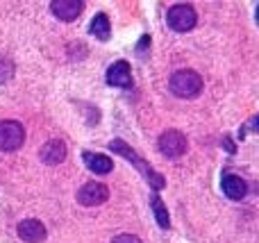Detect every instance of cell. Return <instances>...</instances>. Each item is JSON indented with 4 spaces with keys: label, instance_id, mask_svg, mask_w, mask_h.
<instances>
[{
    "label": "cell",
    "instance_id": "obj_1",
    "mask_svg": "<svg viewBox=\"0 0 259 243\" xmlns=\"http://www.w3.org/2000/svg\"><path fill=\"white\" fill-rule=\"evenodd\" d=\"M109 150H112V153H116V155H121V157H125L127 162H132L134 166H137V171L143 175V180H146L148 184H150V189H155V191L164 189V184H166L164 175H159V173H157L155 168H152L150 164L146 162V159L139 157L137 150L130 148V145H127L123 139H114V141H109Z\"/></svg>",
    "mask_w": 259,
    "mask_h": 243
},
{
    "label": "cell",
    "instance_id": "obj_2",
    "mask_svg": "<svg viewBox=\"0 0 259 243\" xmlns=\"http://www.w3.org/2000/svg\"><path fill=\"white\" fill-rule=\"evenodd\" d=\"M168 86L178 98H196L202 91V77L191 68H182L170 75Z\"/></svg>",
    "mask_w": 259,
    "mask_h": 243
},
{
    "label": "cell",
    "instance_id": "obj_3",
    "mask_svg": "<svg viewBox=\"0 0 259 243\" xmlns=\"http://www.w3.org/2000/svg\"><path fill=\"white\" fill-rule=\"evenodd\" d=\"M166 21H168V27L175 32H189L193 25H196L198 16H196V9L191 5H184V3H178L168 9L166 14Z\"/></svg>",
    "mask_w": 259,
    "mask_h": 243
},
{
    "label": "cell",
    "instance_id": "obj_4",
    "mask_svg": "<svg viewBox=\"0 0 259 243\" xmlns=\"http://www.w3.org/2000/svg\"><path fill=\"white\" fill-rule=\"evenodd\" d=\"M25 141V130L18 121H3L0 123V150L12 153L18 150Z\"/></svg>",
    "mask_w": 259,
    "mask_h": 243
},
{
    "label": "cell",
    "instance_id": "obj_5",
    "mask_svg": "<svg viewBox=\"0 0 259 243\" xmlns=\"http://www.w3.org/2000/svg\"><path fill=\"white\" fill-rule=\"evenodd\" d=\"M159 153L168 159H178L187 153V136L180 130H166L164 134L159 136Z\"/></svg>",
    "mask_w": 259,
    "mask_h": 243
},
{
    "label": "cell",
    "instance_id": "obj_6",
    "mask_svg": "<svg viewBox=\"0 0 259 243\" xmlns=\"http://www.w3.org/2000/svg\"><path fill=\"white\" fill-rule=\"evenodd\" d=\"M109 198V189L100 182H87L80 191H77V203L84 205V207H96V205H103Z\"/></svg>",
    "mask_w": 259,
    "mask_h": 243
},
{
    "label": "cell",
    "instance_id": "obj_7",
    "mask_svg": "<svg viewBox=\"0 0 259 243\" xmlns=\"http://www.w3.org/2000/svg\"><path fill=\"white\" fill-rule=\"evenodd\" d=\"M66 143H64L62 139H50L48 143L41 145L39 150V157L44 164H48V166H57V164H62L64 159H66Z\"/></svg>",
    "mask_w": 259,
    "mask_h": 243
},
{
    "label": "cell",
    "instance_id": "obj_8",
    "mask_svg": "<svg viewBox=\"0 0 259 243\" xmlns=\"http://www.w3.org/2000/svg\"><path fill=\"white\" fill-rule=\"evenodd\" d=\"M50 12L59 21H75L84 12V3L82 0H55V3H50Z\"/></svg>",
    "mask_w": 259,
    "mask_h": 243
},
{
    "label": "cell",
    "instance_id": "obj_9",
    "mask_svg": "<svg viewBox=\"0 0 259 243\" xmlns=\"http://www.w3.org/2000/svg\"><path fill=\"white\" fill-rule=\"evenodd\" d=\"M16 232L25 243H41L46 239V225L41 221H36V218H25V221H21Z\"/></svg>",
    "mask_w": 259,
    "mask_h": 243
},
{
    "label": "cell",
    "instance_id": "obj_10",
    "mask_svg": "<svg viewBox=\"0 0 259 243\" xmlns=\"http://www.w3.org/2000/svg\"><path fill=\"white\" fill-rule=\"evenodd\" d=\"M107 82L112 86H130L132 84V71L125 59H118L107 68Z\"/></svg>",
    "mask_w": 259,
    "mask_h": 243
},
{
    "label": "cell",
    "instance_id": "obj_11",
    "mask_svg": "<svg viewBox=\"0 0 259 243\" xmlns=\"http://www.w3.org/2000/svg\"><path fill=\"white\" fill-rule=\"evenodd\" d=\"M221 186H223V193L228 196L230 200H243L246 198V193H248L246 180H241L239 175H232V173H225Z\"/></svg>",
    "mask_w": 259,
    "mask_h": 243
},
{
    "label": "cell",
    "instance_id": "obj_12",
    "mask_svg": "<svg viewBox=\"0 0 259 243\" xmlns=\"http://www.w3.org/2000/svg\"><path fill=\"white\" fill-rule=\"evenodd\" d=\"M82 159H84L87 168L98 173V175H107V173L114 168V162L107 157V155H96V153H89V150H87V153L82 155Z\"/></svg>",
    "mask_w": 259,
    "mask_h": 243
},
{
    "label": "cell",
    "instance_id": "obj_13",
    "mask_svg": "<svg viewBox=\"0 0 259 243\" xmlns=\"http://www.w3.org/2000/svg\"><path fill=\"white\" fill-rule=\"evenodd\" d=\"M89 32L96 36V39L107 41V39H109V34H112V27H109V18H107V14H96L94 21H91Z\"/></svg>",
    "mask_w": 259,
    "mask_h": 243
},
{
    "label": "cell",
    "instance_id": "obj_14",
    "mask_svg": "<svg viewBox=\"0 0 259 243\" xmlns=\"http://www.w3.org/2000/svg\"><path fill=\"white\" fill-rule=\"evenodd\" d=\"M150 205H152V214H155V218H157V225H159L161 230H168L170 218H168V209H166L164 200H161L159 196H155V198L150 200Z\"/></svg>",
    "mask_w": 259,
    "mask_h": 243
},
{
    "label": "cell",
    "instance_id": "obj_15",
    "mask_svg": "<svg viewBox=\"0 0 259 243\" xmlns=\"http://www.w3.org/2000/svg\"><path fill=\"white\" fill-rule=\"evenodd\" d=\"M14 77V62L7 57H0V84L9 82Z\"/></svg>",
    "mask_w": 259,
    "mask_h": 243
},
{
    "label": "cell",
    "instance_id": "obj_16",
    "mask_svg": "<svg viewBox=\"0 0 259 243\" xmlns=\"http://www.w3.org/2000/svg\"><path fill=\"white\" fill-rule=\"evenodd\" d=\"M112 243H141V239L134 234H118L112 239Z\"/></svg>",
    "mask_w": 259,
    "mask_h": 243
},
{
    "label": "cell",
    "instance_id": "obj_17",
    "mask_svg": "<svg viewBox=\"0 0 259 243\" xmlns=\"http://www.w3.org/2000/svg\"><path fill=\"white\" fill-rule=\"evenodd\" d=\"M255 127H257V116H252L250 121H248L246 125H243L241 130H239V136H241V139H243V136H246V132H248V130H255Z\"/></svg>",
    "mask_w": 259,
    "mask_h": 243
}]
</instances>
